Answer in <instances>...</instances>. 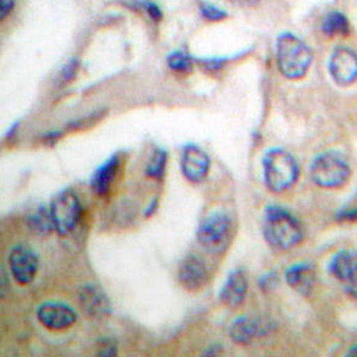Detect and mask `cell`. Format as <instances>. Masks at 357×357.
Returning <instances> with one entry per match:
<instances>
[{
  "label": "cell",
  "mask_w": 357,
  "mask_h": 357,
  "mask_svg": "<svg viewBox=\"0 0 357 357\" xmlns=\"http://www.w3.org/2000/svg\"><path fill=\"white\" fill-rule=\"evenodd\" d=\"M262 234L269 247L284 252L301 243L304 229L289 210L280 205H269L264 208Z\"/></svg>",
  "instance_id": "1"
},
{
  "label": "cell",
  "mask_w": 357,
  "mask_h": 357,
  "mask_svg": "<svg viewBox=\"0 0 357 357\" xmlns=\"http://www.w3.org/2000/svg\"><path fill=\"white\" fill-rule=\"evenodd\" d=\"M264 185L273 193H282L296 185L301 168L296 158L284 148H272L262 158Z\"/></svg>",
  "instance_id": "2"
},
{
  "label": "cell",
  "mask_w": 357,
  "mask_h": 357,
  "mask_svg": "<svg viewBox=\"0 0 357 357\" xmlns=\"http://www.w3.org/2000/svg\"><path fill=\"white\" fill-rule=\"evenodd\" d=\"M235 235V223L225 211L212 212L200 220L197 229V241L204 250L213 256L223 255L231 245Z\"/></svg>",
  "instance_id": "3"
},
{
  "label": "cell",
  "mask_w": 357,
  "mask_h": 357,
  "mask_svg": "<svg viewBox=\"0 0 357 357\" xmlns=\"http://www.w3.org/2000/svg\"><path fill=\"white\" fill-rule=\"evenodd\" d=\"M312 53L307 45L293 33H282L278 40V65L289 80H299L309 72Z\"/></svg>",
  "instance_id": "4"
},
{
  "label": "cell",
  "mask_w": 357,
  "mask_h": 357,
  "mask_svg": "<svg viewBox=\"0 0 357 357\" xmlns=\"http://www.w3.org/2000/svg\"><path fill=\"white\" fill-rule=\"evenodd\" d=\"M350 175L349 163L337 151H323L313 158L310 166L313 183L325 190L341 188L349 181Z\"/></svg>",
  "instance_id": "5"
},
{
  "label": "cell",
  "mask_w": 357,
  "mask_h": 357,
  "mask_svg": "<svg viewBox=\"0 0 357 357\" xmlns=\"http://www.w3.org/2000/svg\"><path fill=\"white\" fill-rule=\"evenodd\" d=\"M49 210L57 235L65 237L77 229L82 215V205L73 190L66 188L59 192L52 200Z\"/></svg>",
  "instance_id": "6"
},
{
  "label": "cell",
  "mask_w": 357,
  "mask_h": 357,
  "mask_svg": "<svg viewBox=\"0 0 357 357\" xmlns=\"http://www.w3.org/2000/svg\"><path fill=\"white\" fill-rule=\"evenodd\" d=\"M180 167L187 181L192 183H203L210 173L211 158L200 146L190 143L183 148Z\"/></svg>",
  "instance_id": "7"
},
{
  "label": "cell",
  "mask_w": 357,
  "mask_h": 357,
  "mask_svg": "<svg viewBox=\"0 0 357 357\" xmlns=\"http://www.w3.org/2000/svg\"><path fill=\"white\" fill-rule=\"evenodd\" d=\"M37 321L50 331H62L73 326L77 314L73 307L63 303L48 301L40 305L36 310Z\"/></svg>",
  "instance_id": "8"
},
{
  "label": "cell",
  "mask_w": 357,
  "mask_h": 357,
  "mask_svg": "<svg viewBox=\"0 0 357 357\" xmlns=\"http://www.w3.org/2000/svg\"><path fill=\"white\" fill-rule=\"evenodd\" d=\"M8 268L17 284L28 286L36 278L38 257L30 248L16 245L8 254Z\"/></svg>",
  "instance_id": "9"
},
{
  "label": "cell",
  "mask_w": 357,
  "mask_h": 357,
  "mask_svg": "<svg viewBox=\"0 0 357 357\" xmlns=\"http://www.w3.org/2000/svg\"><path fill=\"white\" fill-rule=\"evenodd\" d=\"M329 72L337 85H351L357 80V54L347 47H337L330 57Z\"/></svg>",
  "instance_id": "10"
},
{
  "label": "cell",
  "mask_w": 357,
  "mask_h": 357,
  "mask_svg": "<svg viewBox=\"0 0 357 357\" xmlns=\"http://www.w3.org/2000/svg\"><path fill=\"white\" fill-rule=\"evenodd\" d=\"M79 303L86 316L102 321L112 313V305L109 296L99 286L87 284L79 291Z\"/></svg>",
  "instance_id": "11"
},
{
  "label": "cell",
  "mask_w": 357,
  "mask_h": 357,
  "mask_svg": "<svg viewBox=\"0 0 357 357\" xmlns=\"http://www.w3.org/2000/svg\"><path fill=\"white\" fill-rule=\"evenodd\" d=\"M122 163L123 154L118 151L98 167L89 181V186L92 188L94 195L99 198H105L110 195L114 180L117 178L118 173L121 171Z\"/></svg>",
  "instance_id": "12"
},
{
  "label": "cell",
  "mask_w": 357,
  "mask_h": 357,
  "mask_svg": "<svg viewBox=\"0 0 357 357\" xmlns=\"http://www.w3.org/2000/svg\"><path fill=\"white\" fill-rule=\"evenodd\" d=\"M178 279L183 289L197 292L203 289L208 280L206 264L199 256L188 255L183 259L178 269Z\"/></svg>",
  "instance_id": "13"
},
{
  "label": "cell",
  "mask_w": 357,
  "mask_h": 357,
  "mask_svg": "<svg viewBox=\"0 0 357 357\" xmlns=\"http://www.w3.org/2000/svg\"><path fill=\"white\" fill-rule=\"evenodd\" d=\"M268 323L257 317L241 316L232 321L229 328V336L236 344H250L255 338L268 331Z\"/></svg>",
  "instance_id": "14"
},
{
  "label": "cell",
  "mask_w": 357,
  "mask_h": 357,
  "mask_svg": "<svg viewBox=\"0 0 357 357\" xmlns=\"http://www.w3.org/2000/svg\"><path fill=\"white\" fill-rule=\"evenodd\" d=\"M249 282L243 269H235L227 275L220 289V299L227 307L236 309L243 304L247 298Z\"/></svg>",
  "instance_id": "15"
},
{
  "label": "cell",
  "mask_w": 357,
  "mask_h": 357,
  "mask_svg": "<svg viewBox=\"0 0 357 357\" xmlns=\"http://www.w3.org/2000/svg\"><path fill=\"white\" fill-rule=\"evenodd\" d=\"M284 280L301 296H310L316 284V273L307 262H298L287 268Z\"/></svg>",
  "instance_id": "16"
},
{
  "label": "cell",
  "mask_w": 357,
  "mask_h": 357,
  "mask_svg": "<svg viewBox=\"0 0 357 357\" xmlns=\"http://www.w3.org/2000/svg\"><path fill=\"white\" fill-rule=\"evenodd\" d=\"M328 272L337 280L347 282L357 275V252L342 249L333 254L328 264Z\"/></svg>",
  "instance_id": "17"
},
{
  "label": "cell",
  "mask_w": 357,
  "mask_h": 357,
  "mask_svg": "<svg viewBox=\"0 0 357 357\" xmlns=\"http://www.w3.org/2000/svg\"><path fill=\"white\" fill-rule=\"evenodd\" d=\"M26 225L38 236H49L55 231L50 210H47L45 206L37 207L26 217Z\"/></svg>",
  "instance_id": "18"
},
{
  "label": "cell",
  "mask_w": 357,
  "mask_h": 357,
  "mask_svg": "<svg viewBox=\"0 0 357 357\" xmlns=\"http://www.w3.org/2000/svg\"><path fill=\"white\" fill-rule=\"evenodd\" d=\"M321 30L330 38L348 36L350 31L349 21L343 13L335 11L325 17Z\"/></svg>",
  "instance_id": "19"
},
{
  "label": "cell",
  "mask_w": 357,
  "mask_h": 357,
  "mask_svg": "<svg viewBox=\"0 0 357 357\" xmlns=\"http://www.w3.org/2000/svg\"><path fill=\"white\" fill-rule=\"evenodd\" d=\"M167 163H168V153L162 148H156L151 153L146 167V178L162 181L166 175Z\"/></svg>",
  "instance_id": "20"
},
{
  "label": "cell",
  "mask_w": 357,
  "mask_h": 357,
  "mask_svg": "<svg viewBox=\"0 0 357 357\" xmlns=\"http://www.w3.org/2000/svg\"><path fill=\"white\" fill-rule=\"evenodd\" d=\"M168 65L176 72H188L192 68L191 57L181 52H176L168 56Z\"/></svg>",
  "instance_id": "21"
},
{
  "label": "cell",
  "mask_w": 357,
  "mask_h": 357,
  "mask_svg": "<svg viewBox=\"0 0 357 357\" xmlns=\"http://www.w3.org/2000/svg\"><path fill=\"white\" fill-rule=\"evenodd\" d=\"M117 341L112 337H102L97 342V355L102 357L117 356Z\"/></svg>",
  "instance_id": "22"
},
{
  "label": "cell",
  "mask_w": 357,
  "mask_h": 357,
  "mask_svg": "<svg viewBox=\"0 0 357 357\" xmlns=\"http://www.w3.org/2000/svg\"><path fill=\"white\" fill-rule=\"evenodd\" d=\"M102 117H104L102 111H98V112H96V114H89V116H86V117L82 118V119H79V121L69 123L68 126H67V130H84V129H87V128H89V126L97 124V123L99 122V121H100Z\"/></svg>",
  "instance_id": "23"
},
{
  "label": "cell",
  "mask_w": 357,
  "mask_h": 357,
  "mask_svg": "<svg viewBox=\"0 0 357 357\" xmlns=\"http://www.w3.org/2000/svg\"><path fill=\"white\" fill-rule=\"evenodd\" d=\"M200 10H202L204 17L208 21H222L227 17V13H224L223 10L215 8L213 5L207 4V3H202Z\"/></svg>",
  "instance_id": "24"
},
{
  "label": "cell",
  "mask_w": 357,
  "mask_h": 357,
  "mask_svg": "<svg viewBox=\"0 0 357 357\" xmlns=\"http://www.w3.org/2000/svg\"><path fill=\"white\" fill-rule=\"evenodd\" d=\"M335 220L338 223H356L357 222V207H348L342 208L337 212Z\"/></svg>",
  "instance_id": "25"
},
{
  "label": "cell",
  "mask_w": 357,
  "mask_h": 357,
  "mask_svg": "<svg viewBox=\"0 0 357 357\" xmlns=\"http://www.w3.org/2000/svg\"><path fill=\"white\" fill-rule=\"evenodd\" d=\"M278 284V275L275 272H268L261 276L259 280V287L264 292H269L275 287Z\"/></svg>",
  "instance_id": "26"
},
{
  "label": "cell",
  "mask_w": 357,
  "mask_h": 357,
  "mask_svg": "<svg viewBox=\"0 0 357 357\" xmlns=\"http://www.w3.org/2000/svg\"><path fill=\"white\" fill-rule=\"evenodd\" d=\"M77 67H79V63H77V60L69 61L68 63L63 67V69H62V80L66 82H72L74 77H75V75H77Z\"/></svg>",
  "instance_id": "27"
},
{
  "label": "cell",
  "mask_w": 357,
  "mask_h": 357,
  "mask_svg": "<svg viewBox=\"0 0 357 357\" xmlns=\"http://www.w3.org/2000/svg\"><path fill=\"white\" fill-rule=\"evenodd\" d=\"M62 137V131H52V132H48V134H45L43 137H42V142L45 146H53L56 144L57 141Z\"/></svg>",
  "instance_id": "28"
},
{
  "label": "cell",
  "mask_w": 357,
  "mask_h": 357,
  "mask_svg": "<svg viewBox=\"0 0 357 357\" xmlns=\"http://www.w3.org/2000/svg\"><path fill=\"white\" fill-rule=\"evenodd\" d=\"M15 6V0H0V17L1 20H5V17L8 16V13L13 11Z\"/></svg>",
  "instance_id": "29"
},
{
  "label": "cell",
  "mask_w": 357,
  "mask_h": 357,
  "mask_svg": "<svg viewBox=\"0 0 357 357\" xmlns=\"http://www.w3.org/2000/svg\"><path fill=\"white\" fill-rule=\"evenodd\" d=\"M344 291L348 296L357 301V275L345 282Z\"/></svg>",
  "instance_id": "30"
},
{
  "label": "cell",
  "mask_w": 357,
  "mask_h": 357,
  "mask_svg": "<svg viewBox=\"0 0 357 357\" xmlns=\"http://www.w3.org/2000/svg\"><path fill=\"white\" fill-rule=\"evenodd\" d=\"M146 13H149V16H151L154 21H158V20L162 17L161 10H160L158 5H155L154 3H146Z\"/></svg>",
  "instance_id": "31"
},
{
  "label": "cell",
  "mask_w": 357,
  "mask_h": 357,
  "mask_svg": "<svg viewBox=\"0 0 357 357\" xmlns=\"http://www.w3.org/2000/svg\"><path fill=\"white\" fill-rule=\"evenodd\" d=\"M158 208V198H154V199L151 200V203L146 206V210L143 212V217L144 218H151L153 215L156 213Z\"/></svg>",
  "instance_id": "32"
},
{
  "label": "cell",
  "mask_w": 357,
  "mask_h": 357,
  "mask_svg": "<svg viewBox=\"0 0 357 357\" xmlns=\"http://www.w3.org/2000/svg\"><path fill=\"white\" fill-rule=\"evenodd\" d=\"M18 128H20V123L17 122L13 124L10 129H8V132L5 135V141L8 143V144H11V143L15 142L16 141L17 132H18Z\"/></svg>",
  "instance_id": "33"
},
{
  "label": "cell",
  "mask_w": 357,
  "mask_h": 357,
  "mask_svg": "<svg viewBox=\"0 0 357 357\" xmlns=\"http://www.w3.org/2000/svg\"><path fill=\"white\" fill-rule=\"evenodd\" d=\"M222 350H223V348L220 344H213L204 351V355L205 356H217L218 354L222 353Z\"/></svg>",
  "instance_id": "34"
},
{
  "label": "cell",
  "mask_w": 357,
  "mask_h": 357,
  "mask_svg": "<svg viewBox=\"0 0 357 357\" xmlns=\"http://www.w3.org/2000/svg\"><path fill=\"white\" fill-rule=\"evenodd\" d=\"M347 356L357 357V344L350 347L349 349L347 350Z\"/></svg>",
  "instance_id": "35"
},
{
  "label": "cell",
  "mask_w": 357,
  "mask_h": 357,
  "mask_svg": "<svg viewBox=\"0 0 357 357\" xmlns=\"http://www.w3.org/2000/svg\"><path fill=\"white\" fill-rule=\"evenodd\" d=\"M231 1H235V3H240V4H245V5H254L255 4L257 0H231Z\"/></svg>",
  "instance_id": "36"
}]
</instances>
